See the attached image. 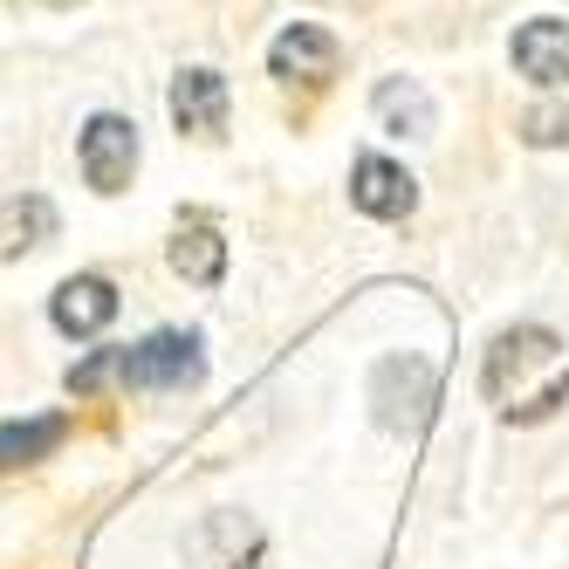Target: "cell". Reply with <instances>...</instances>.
I'll return each instance as SVG.
<instances>
[{"label": "cell", "mask_w": 569, "mask_h": 569, "mask_svg": "<svg viewBox=\"0 0 569 569\" xmlns=\"http://www.w3.org/2000/svg\"><path fill=\"white\" fill-rule=\"evenodd\" d=\"M371 405H378V426L385 432H426L432 426V405H439V371L426 357H385L378 378H371Z\"/></svg>", "instance_id": "1"}, {"label": "cell", "mask_w": 569, "mask_h": 569, "mask_svg": "<svg viewBox=\"0 0 569 569\" xmlns=\"http://www.w3.org/2000/svg\"><path fill=\"white\" fill-rule=\"evenodd\" d=\"M49 227H56L49 199H21V207H8V248H34Z\"/></svg>", "instance_id": "14"}, {"label": "cell", "mask_w": 569, "mask_h": 569, "mask_svg": "<svg viewBox=\"0 0 569 569\" xmlns=\"http://www.w3.org/2000/svg\"><path fill=\"white\" fill-rule=\"evenodd\" d=\"M337 62H343L337 34H330V28H316V21L281 28V34H274V49H268V69L281 76V83H309V90H316V83H330Z\"/></svg>", "instance_id": "4"}, {"label": "cell", "mask_w": 569, "mask_h": 569, "mask_svg": "<svg viewBox=\"0 0 569 569\" xmlns=\"http://www.w3.org/2000/svg\"><path fill=\"white\" fill-rule=\"evenodd\" d=\"M207 378V357H199V337H179V330H158L131 350V385L138 391H186Z\"/></svg>", "instance_id": "3"}, {"label": "cell", "mask_w": 569, "mask_h": 569, "mask_svg": "<svg viewBox=\"0 0 569 569\" xmlns=\"http://www.w3.org/2000/svg\"><path fill=\"white\" fill-rule=\"evenodd\" d=\"M350 199H357V213H371V220H405L419 207V186L405 166H391V158H357Z\"/></svg>", "instance_id": "5"}, {"label": "cell", "mask_w": 569, "mask_h": 569, "mask_svg": "<svg viewBox=\"0 0 569 569\" xmlns=\"http://www.w3.org/2000/svg\"><path fill=\"white\" fill-rule=\"evenodd\" d=\"M562 405H569V378L542 385L528 405H508V419H515V426H542V419H556V412H562Z\"/></svg>", "instance_id": "15"}, {"label": "cell", "mask_w": 569, "mask_h": 569, "mask_svg": "<svg viewBox=\"0 0 569 569\" xmlns=\"http://www.w3.org/2000/svg\"><path fill=\"white\" fill-rule=\"evenodd\" d=\"M515 69L542 90H562L569 83V21H528L515 34Z\"/></svg>", "instance_id": "9"}, {"label": "cell", "mask_w": 569, "mask_h": 569, "mask_svg": "<svg viewBox=\"0 0 569 569\" xmlns=\"http://www.w3.org/2000/svg\"><path fill=\"white\" fill-rule=\"evenodd\" d=\"M131 172H138V124L131 117H110V110L90 117L83 124V179L97 192H124Z\"/></svg>", "instance_id": "2"}, {"label": "cell", "mask_w": 569, "mask_h": 569, "mask_svg": "<svg viewBox=\"0 0 569 569\" xmlns=\"http://www.w3.org/2000/svg\"><path fill=\"white\" fill-rule=\"evenodd\" d=\"M62 439H69V419L62 412H49V419H8V426H0V473L49 460Z\"/></svg>", "instance_id": "10"}, {"label": "cell", "mask_w": 569, "mask_h": 569, "mask_svg": "<svg viewBox=\"0 0 569 569\" xmlns=\"http://www.w3.org/2000/svg\"><path fill=\"white\" fill-rule=\"evenodd\" d=\"M76 398H103V391H131V350H90L83 363L69 371Z\"/></svg>", "instance_id": "13"}, {"label": "cell", "mask_w": 569, "mask_h": 569, "mask_svg": "<svg viewBox=\"0 0 569 569\" xmlns=\"http://www.w3.org/2000/svg\"><path fill=\"white\" fill-rule=\"evenodd\" d=\"M521 138L528 144H569V110H528L521 117Z\"/></svg>", "instance_id": "16"}, {"label": "cell", "mask_w": 569, "mask_h": 569, "mask_svg": "<svg viewBox=\"0 0 569 569\" xmlns=\"http://www.w3.org/2000/svg\"><path fill=\"white\" fill-rule=\"evenodd\" d=\"M172 124L192 138H220L227 131V76L220 69H186L172 83Z\"/></svg>", "instance_id": "7"}, {"label": "cell", "mask_w": 569, "mask_h": 569, "mask_svg": "<svg viewBox=\"0 0 569 569\" xmlns=\"http://www.w3.org/2000/svg\"><path fill=\"white\" fill-rule=\"evenodd\" d=\"M172 268L207 289V281H220V268H227V240H220L213 227H186V233L172 240Z\"/></svg>", "instance_id": "12"}, {"label": "cell", "mask_w": 569, "mask_h": 569, "mask_svg": "<svg viewBox=\"0 0 569 569\" xmlns=\"http://www.w3.org/2000/svg\"><path fill=\"white\" fill-rule=\"evenodd\" d=\"M49 316H56L62 337H97V330H110V316H117V289L103 274H69L56 289V302H49Z\"/></svg>", "instance_id": "8"}, {"label": "cell", "mask_w": 569, "mask_h": 569, "mask_svg": "<svg viewBox=\"0 0 569 569\" xmlns=\"http://www.w3.org/2000/svg\"><path fill=\"white\" fill-rule=\"evenodd\" d=\"M42 8H76V0H42Z\"/></svg>", "instance_id": "17"}, {"label": "cell", "mask_w": 569, "mask_h": 569, "mask_svg": "<svg viewBox=\"0 0 569 569\" xmlns=\"http://www.w3.org/2000/svg\"><path fill=\"white\" fill-rule=\"evenodd\" d=\"M378 117L398 138H426L432 131V97L412 83V76H391V83H378Z\"/></svg>", "instance_id": "11"}, {"label": "cell", "mask_w": 569, "mask_h": 569, "mask_svg": "<svg viewBox=\"0 0 569 569\" xmlns=\"http://www.w3.org/2000/svg\"><path fill=\"white\" fill-rule=\"evenodd\" d=\"M556 357V330L542 322H521V330H501L495 350H487V371H480V391L487 398H508V385L528 371V363H549Z\"/></svg>", "instance_id": "6"}]
</instances>
